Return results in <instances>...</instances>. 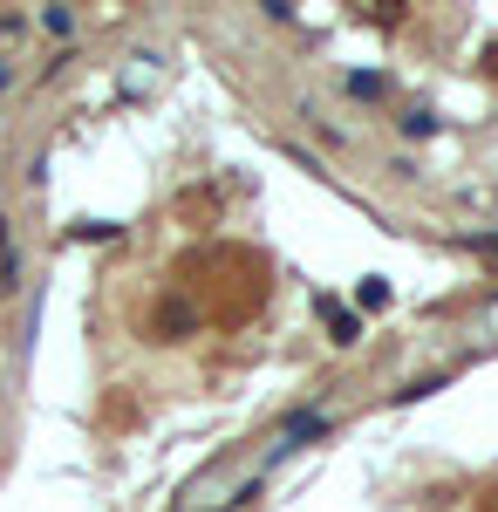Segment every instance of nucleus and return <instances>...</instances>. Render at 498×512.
Instances as JSON below:
<instances>
[{"label": "nucleus", "mask_w": 498, "mask_h": 512, "mask_svg": "<svg viewBox=\"0 0 498 512\" xmlns=\"http://www.w3.org/2000/svg\"><path fill=\"white\" fill-rule=\"evenodd\" d=\"M157 328H164V335L178 342V335H192V328H198V315L185 308V301H164V308H157Z\"/></svg>", "instance_id": "1"}, {"label": "nucleus", "mask_w": 498, "mask_h": 512, "mask_svg": "<svg viewBox=\"0 0 498 512\" xmlns=\"http://www.w3.org/2000/svg\"><path fill=\"white\" fill-rule=\"evenodd\" d=\"M321 315H328V335H335V349H355V315L335 308V301H321Z\"/></svg>", "instance_id": "2"}, {"label": "nucleus", "mask_w": 498, "mask_h": 512, "mask_svg": "<svg viewBox=\"0 0 498 512\" xmlns=\"http://www.w3.org/2000/svg\"><path fill=\"white\" fill-rule=\"evenodd\" d=\"M355 308H369V315L389 308V280H362V287H355Z\"/></svg>", "instance_id": "3"}, {"label": "nucleus", "mask_w": 498, "mask_h": 512, "mask_svg": "<svg viewBox=\"0 0 498 512\" xmlns=\"http://www.w3.org/2000/svg\"><path fill=\"white\" fill-rule=\"evenodd\" d=\"M478 69H485V76H498V41L485 48V55H478Z\"/></svg>", "instance_id": "4"}, {"label": "nucleus", "mask_w": 498, "mask_h": 512, "mask_svg": "<svg viewBox=\"0 0 498 512\" xmlns=\"http://www.w3.org/2000/svg\"><path fill=\"white\" fill-rule=\"evenodd\" d=\"M485 253H498V239H485Z\"/></svg>", "instance_id": "5"}]
</instances>
